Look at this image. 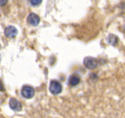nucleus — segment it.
Masks as SVG:
<instances>
[{"mask_svg": "<svg viewBox=\"0 0 125 118\" xmlns=\"http://www.w3.org/2000/svg\"><path fill=\"white\" fill-rule=\"evenodd\" d=\"M50 90L51 93L54 95L59 94L62 90V86L59 81L56 80H52L50 82Z\"/></svg>", "mask_w": 125, "mask_h": 118, "instance_id": "obj_1", "label": "nucleus"}, {"mask_svg": "<svg viewBox=\"0 0 125 118\" xmlns=\"http://www.w3.org/2000/svg\"><path fill=\"white\" fill-rule=\"evenodd\" d=\"M22 96L27 99H29L34 97L35 93V90L32 87L28 85H25L23 86L21 90Z\"/></svg>", "mask_w": 125, "mask_h": 118, "instance_id": "obj_2", "label": "nucleus"}, {"mask_svg": "<svg viewBox=\"0 0 125 118\" xmlns=\"http://www.w3.org/2000/svg\"><path fill=\"white\" fill-rule=\"evenodd\" d=\"M84 65L87 68L94 70L98 66V61L96 59L92 57H87L84 59Z\"/></svg>", "mask_w": 125, "mask_h": 118, "instance_id": "obj_3", "label": "nucleus"}, {"mask_svg": "<svg viewBox=\"0 0 125 118\" xmlns=\"http://www.w3.org/2000/svg\"><path fill=\"white\" fill-rule=\"evenodd\" d=\"M40 18L37 14L34 12H31L27 17V22L29 24L32 26H37L40 23Z\"/></svg>", "mask_w": 125, "mask_h": 118, "instance_id": "obj_4", "label": "nucleus"}, {"mask_svg": "<svg viewBox=\"0 0 125 118\" xmlns=\"http://www.w3.org/2000/svg\"><path fill=\"white\" fill-rule=\"evenodd\" d=\"M9 106L12 110L15 111H20L22 109L21 103L15 98H11L10 99Z\"/></svg>", "mask_w": 125, "mask_h": 118, "instance_id": "obj_5", "label": "nucleus"}, {"mask_svg": "<svg viewBox=\"0 0 125 118\" xmlns=\"http://www.w3.org/2000/svg\"><path fill=\"white\" fill-rule=\"evenodd\" d=\"M4 34L6 37L9 38H13L18 34V30L15 27L12 25L7 26L4 30Z\"/></svg>", "mask_w": 125, "mask_h": 118, "instance_id": "obj_6", "label": "nucleus"}, {"mask_svg": "<svg viewBox=\"0 0 125 118\" xmlns=\"http://www.w3.org/2000/svg\"><path fill=\"white\" fill-rule=\"evenodd\" d=\"M81 81V77L77 74L71 75L69 77V84L72 86H76L79 84Z\"/></svg>", "mask_w": 125, "mask_h": 118, "instance_id": "obj_7", "label": "nucleus"}, {"mask_svg": "<svg viewBox=\"0 0 125 118\" xmlns=\"http://www.w3.org/2000/svg\"><path fill=\"white\" fill-rule=\"evenodd\" d=\"M107 40L108 43L112 45H116L118 43V37L114 34H110L107 36Z\"/></svg>", "mask_w": 125, "mask_h": 118, "instance_id": "obj_8", "label": "nucleus"}, {"mask_svg": "<svg viewBox=\"0 0 125 118\" xmlns=\"http://www.w3.org/2000/svg\"><path fill=\"white\" fill-rule=\"evenodd\" d=\"M41 2L42 1H40V0H32V1H30V3L32 6H37V5L40 4Z\"/></svg>", "mask_w": 125, "mask_h": 118, "instance_id": "obj_9", "label": "nucleus"}, {"mask_svg": "<svg viewBox=\"0 0 125 118\" xmlns=\"http://www.w3.org/2000/svg\"><path fill=\"white\" fill-rule=\"evenodd\" d=\"M4 87L3 83H2V81L0 79V91H4Z\"/></svg>", "mask_w": 125, "mask_h": 118, "instance_id": "obj_10", "label": "nucleus"}, {"mask_svg": "<svg viewBox=\"0 0 125 118\" xmlns=\"http://www.w3.org/2000/svg\"><path fill=\"white\" fill-rule=\"evenodd\" d=\"M7 2V1H5V0H0V6H4Z\"/></svg>", "mask_w": 125, "mask_h": 118, "instance_id": "obj_11", "label": "nucleus"}, {"mask_svg": "<svg viewBox=\"0 0 125 118\" xmlns=\"http://www.w3.org/2000/svg\"><path fill=\"white\" fill-rule=\"evenodd\" d=\"M1 55H0V61H1Z\"/></svg>", "mask_w": 125, "mask_h": 118, "instance_id": "obj_12", "label": "nucleus"}, {"mask_svg": "<svg viewBox=\"0 0 125 118\" xmlns=\"http://www.w3.org/2000/svg\"><path fill=\"white\" fill-rule=\"evenodd\" d=\"M1 44H0V49H1Z\"/></svg>", "mask_w": 125, "mask_h": 118, "instance_id": "obj_13", "label": "nucleus"}]
</instances>
